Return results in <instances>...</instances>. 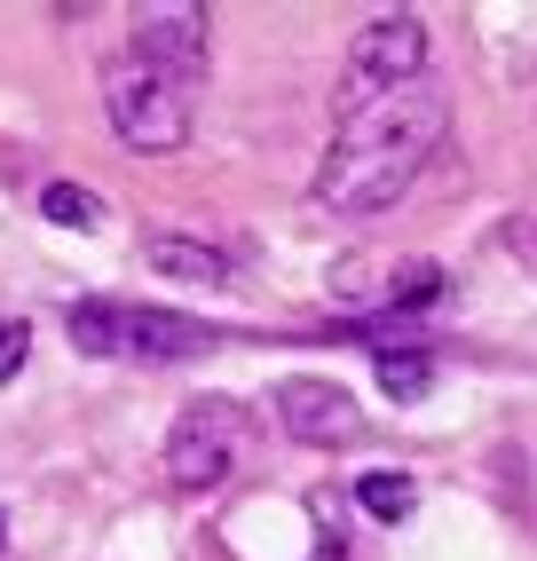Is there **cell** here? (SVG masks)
I'll list each match as a JSON object with an SVG mask.
<instances>
[{
    "label": "cell",
    "instance_id": "obj_1",
    "mask_svg": "<svg viewBox=\"0 0 537 561\" xmlns=\"http://www.w3.org/2000/svg\"><path fill=\"white\" fill-rule=\"evenodd\" d=\"M443 135H450V111H443V95L427 80L356 103L349 119H340V135L324 142L317 206L324 214H379V206H396L411 182L427 174V159L443 151Z\"/></svg>",
    "mask_w": 537,
    "mask_h": 561
},
{
    "label": "cell",
    "instance_id": "obj_2",
    "mask_svg": "<svg viewBox=\"0 0 537 561\" xmlns=\"http://www.w3.org/2000/svg\"><path fill=\"white\" fill-rule=\"evenodd\" d=\"M71 348L88 356H127V364H182V356H206L214 332L198 317H174V309H127V301H71Z\"/></svg>",
    "mask_w": 537,
    "mask_h": 561
},
{
    "label": "cell",
    "instance_id": "obj_3",
    "mask_svg": "<svg viewBox=\"0 0 537 561\" xmlns=\"http://www.w3.org/2000/svg\"><path fill=\"white\" fill-rule=\"evenodd\" d=\"M103 111H111V127H119V142L142 151V159H167V151L190 142V88L174 71L142 64V56H119L103 71Z\"/></svg>",
    "mask_w": 537,
    "mask_h": 561
},
{
    "label": "cell",
    "instance_id": "obj_4",
    "mask_svg": "<svg viewBox=\"0 0 537 561\" xmlns=\"http://www.w3.org/2000/svg\"><path fill=\"white\" fill-rule=\"evenodd\" d=\"M238 459H245V411L229 403V396L182 403V420H174V435H167V491H182V499L221 491Z\"/></svg>",
    "mask_w": 537,
    "mask_h": 561
},
{
    "label": "cell",
    "instance_id": "obj_5",
    "mask_svg": "<svg viewBox=\"0 0 537 561\" xmlns=\"http://www.w3.org/2000/svg\"><path fill=\"white\" fill-rule=\"evenodd\" d=\"M419 71H427V24H419L411 9L372 16L356 32V48H349V111L372 103V95H388V88H419Z\"/></svg>",
    "mask_w": 537,
    "mask_h": 561
},
{
    "label": "cell",
    "instance_id": "obj_6",
    "mask_svg": "<svg viewBox=\"0 0 537 561\" xmlns=\"http://www.w3.org/2000/svg\"><path fill=\"white\" fill-rule=\"evenodd\" d=\"M277 420L293 443H309V451H349V443L364 435V411L349 388H332V380H285L277 388Z\"/></svg>",
    "mask_w": 537,
    "mask_h": 561
},
{
    "label": "cell",
    "instance_id": "obj_7",
    "mask_svg": "<svg viewBox=\"0 0 537 561\" xmlns=\"http://www.w3.org/2000/svg\"><path fill=\"white\" fill-rule=\"evenodd\" d=\"M135 56L190 88L206 71V9L198 0H150V9H135Z\"/></svg>",
    "mask_w": 537,
    "mask_h": 561
},
{
    "label": "cell",
    "instance_id": "obj_8",
    "mask_svg": "<svg viewBox=\"0 0 537 561\" xmlns=\"http://www.w3.org/2000/svg\"><path fill=\"white\" fill-rule=\"evenodd\" d=\"M142 261H150L159 277L206 285V293H221V285H229V261H221L214 245H198V238H150V245H142Z\"/></svg>",
    "mask_w": 537,
    "mask_h": 561
},
{
    "label": "cell",
    "instance_id": "obj_9",
    "mask_svg": "<svg viewBox=\"0 0 537 561\" xmlns=\"http://www.w3.org/2000/svg\"><path fill=\"white\" fill-rule=\"evenodd\" d=\"M372 380L388 388L396 403H411V396L435 388V356H419V348H379V356H372Z\"/></svg>",
    "mask_w": 537,
    "mask_h": 561
},
{
    "label": "cell",
    "instance_id": "obj_10",
    "mask_svg": "<svg viewBox=\"0 0 537 561\" xmlns=\"http://www.w3.org/2000/svg\"><path fill=\"white\" fill-rule=\"evenodd\" d=\"M356 506H364L372 522H403V514H419V482L379 467V474H364V482H356Z\"/></svg>",
    "mask_w": 537,
    "mask_h": 561
},
{
    "label": "cell",
    "instance_id": "obj_11",
    "mask_svg": "<svg viewBox=\"0 0 537 561\" xmlns=\"http://www.w3.org/2000/svg\"><path fill=\"white\" fill-rule=\"evenodd\" d=\"M41 214L56 221V230H95V221H103V206H95L88 182H48V191H41Z\"/></svg>",
    "mask_w": 537,
    "mask_h": 561
},
{
    "label": "cell",
    "instance_id": "obj_12",
    "mask_svg": "<svg viewBox=\"0 0 537 561\" xmlns=\"http://www.w3.org/2000/svg\"><path fill=\"white\" fill-rule=\"evenodd\" d=\"M24 356H32V324L24 317H0V388L24 371Z\"/></svg>",
    "mask_w": 537,
    "mask_h": 561
},
{
    "label": "cell",
    "instance_id": "obj_13",
    "mask_svg": "<svg viewBox=\"0 0 537 561\" xmlns=\"http://www.w3.org/2000/svg\"><path fill=\"white\" fill-rule=\"evenodd\" d=\"M498 245H506L522 270L537 277V214H514V221H498Z\"/></svg>",
    "mask_w": 537,
    "mask_h": 561
},
{
    "label": "cell",
    "instance_id": "obj_14",
    "mask_svg": "<svg viewBox=\"0 0 537 561\" xmlns=\"http://www.w3.org/2000/svg\"><path fill=\"white\" fill-rule=\"evenodd\" d=\"M0 553H9V514H0Z\"/></svg>",
    "mask_w": 537,
    "mask_h": 561
}]
</instances>
